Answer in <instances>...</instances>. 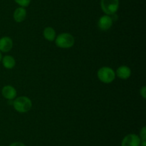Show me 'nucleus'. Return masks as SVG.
I'll return each instance as SVG.
<instances>
[{
	"instance_id": "13",
	"label": "nucleus",
	"mask_w": 146,
	"mask_h": 146,
	"mask_svg": "<svg viewBox=\"0 0 146 146\" xmlns=\"http://www.w3.org/2000/svg\"><path fill=\"white\" fill-rule=\"evenodd\" d=\"M17 4L21 7H27L31 3V0H14Z\"/></svg>"
},
{
	"instance_id": "19",
	"label": "nucleus",
	"mask_w": 146,
	"mask_h": 146,
	"mask_svg": "<svg viewBox=\"0 0 146 146\" xmlns=\"http://www.w3.org/2000/svg\"><path fill=\"white\" fill-rule=\"evenodd\" d=\"M0 146H4V145H0Z\"/></svg>"
},
{
	"instance_id": "11",
	"label": "nucleus",
	"mask_w": 146,
	"mask_h": 146,
	"mask_svg": "<svg viewBox=\"0 0 146 146\" xmlns=\"http://www.w3.org/2000/svg\"><path fill=\"white\" fill-rule=\"evenodd\" d=\"M1 62H2L3 66L8 70L13 69L16 65L15 59L11 55H5L4 57H2Z\"/></svg>"
},
{
	"instance_id": "1",
	"label": "nucleus",
	"mask_w": 146,
	"mask_h": 146,
	"mask_svg": "<svg viewBox=\"0 0 146 146\" xmlns=\"http://www.w3.org/2000/svg\"><path fill=\"white\" fill-rule=\"evenodd\" d=\"M12 104L16 111L20 113H25L31 110L32 107V102L29 97L21 96L14 99Z\"/></svg>"
},
{
	"instance_id": "3",
	"label": "nucleus",
	"mask_w": 146,
	"mask_h": 146,
	"mask_svg": "<svg viewBox=\"0 0 146 146\" xmlns=\"http://www.w3.org/2000/svg\"><path fill=\"white\" fill-rule=\"evenodd\" d=\"M98 80L106 84H109L114 81L115 78V72L109 67H102L97 72Z\"/></svg>"
},
{
	"instance_id": "4",
	"label": "nucleus",
	"mask_w": 146,
	"mask_h": 146,
	"mask_svg": "<svg viewBox=\"0 0 146 146\" xmlns=\"http://www.w3.org/2000/svg\"><path fill=\"white\" fill-rule=\"evenodd\" d=\"M101 7L106 15H113L119 9V0H101Z\"/></svg>"
},
{
	"instance_id": "10",
	"label": "nucleus",
	"mask_w": 146,
	"mask_h": 146,
	"mask_svg": "<svg viewBox=\"0 0 146 146\" xmlns=\"http://www.w3.org/2000/svg\"><path fill=\"white\" fill-rule=\"evenodd\" d=\"M13 18H14V20L16 22H22L27 18V10L24 7H18L14 11Z\"/></svg>"
},
{
	"instance_id": "9",
	"label": "nucleus",
	"mask_w": 146,
	"mask_h": 146,
	"mask_svg": "<svg viewBox=\"0 0 146 146\" xmlns=\"http://www.w3.org/2000/svg\"><path fill=\"white\" fill-rule=\"evenodd\" d=\"M131 75V70L126 65H121L116 70L115 76H118L121 80H127Z\"/></svg>"
},
{
	"instance_id": "8",
	"label": "nucleus",
	"mask_w": 146,
	"mask_h": 146,
	"mask_svg": "<svg viewBox=\"0 0 146 146\" xmlns=\"http://www.w3.org/2000/svg\"><path fill=\"white\" fill-rule=\"evenodd\" d=\"M13 47V41L9 37L0 38V52H9Z\"/></svg>"
},
{
	"instance_id": "6",
	"label": "nucleus",
	"mask_w": 146,
	"mask_h": 146,
	"mask_svg": "<svg viewBox=\"0 0 146 146\" xmlns=\"http://www.w3.org/2000/svg\"><path fill=\"white\" fill-rule=\"evenodd\" d=\"M113 19L109 15L102 16L100 17L98 21V27L100 29L103 31H106L108 30L113 25Z\"/></svg>"
},
{
	"instance_id": "2",
	"label": "nucleus",
	"mask_w": 146,
	"mask_h": 146,
	"mask_svg": "<svg viewBox=\"0 0 146 146\" xmlns=\"http://www.w3.org/2000/svg\"><path fill=\"white\" fill-rule=\"evenodd\" d=\"M75 39L72 34L69 33L64 32L58 34L55 39V44L59 48L68 49L74 45Z\"/></svg>"
},
{
	"instance_id": "18",
	"label": "nucleus",
	"mask_w": 146,
	"mask_h": 146,
	"mask_svg": "<svg viewBox=\"0 0 146 146\" xmlns=\"http://www.w3.org/2000/svg\"><path fill=\"white\" fill-rule=\"evenodd\" d=\"M1 59H2V55H1V52H0V62L1 61Z\"/></svg>"
},
{
	"instance_id": "7",
	"label": "nucleus",
	"mask_w": 146,
	"mask_h": 146,
	"mask_svg": "<svg viewBox=\"0 0 146 146\" xmlns=\"http://www.w3.org/2000/svg\"><path fill=\"white\" fill-rule=\"evenodd\" d=\"M1 94L4 98L9 100H11L16 98L17 92L16 89L13 86L6 85L1 90Z\"/></svg>"
},
{
	"instance_id": "14",
	"label": "nucleus",
	"mask_w": 146,
	"mask_h": 146,
	"mask_svg": "<svg viewBox=\"0 0 146 146\" xmlns=\"http://www.w3.org/2000/svg\"><path fill=\"white\" fill-rule=\"evenodd\" d=\"M140 138L141 140H146V127H142V129L141 130L140 132Z\"/></svg>"
},
{
	"instance_id": "12",
	"label": "nucleus",
	"mask_w": 146,
	"mask_h": 146,
	"mask_svg": "<svg viewBox=\"0 0 146 146\" xmlns=\"http://www.w3.org/2000/svg\"><path fill=\"white\" fill-rule=\"evenodd\" d=\"M43 35L47 41H54L56 39V31L53 27H47L44 29Z\"/></svg>"
},
{
	"instance_id": "17",
	"label": "nucleus",
	"mask_w": 146,
	"mask_h": 146,
	"mask_svg": "<svg viewBox=\"0 0 146 146\" xmlns=\"http://www.w3.org/2000/svg\"><path fill=\"white\" fill-rule=\"evenodd\" d=\"M140 146H146V140H141V145H140Z\"/></svg>"
},
{
	"instance_id": "5",
	"label": "nucleus",
	"mask_w": 146,
	"mask_h": 146,
	"mask_svg": "<svg viewBox=\"0 0 146 146\" xmlns=\"http://www.w3.org/2000/svg\"><path fill=\"white\" fill-rule=\"evenodd\" d=\"M141 140L136 134H128L124 137L121 142V146H140Z\"/></svg>"
},
{
	"instance_id": "15",
	"label": "nucleus",
	"mask_w": 146,
	"mask_h": 146,
	"mask_svg": "<svg viewBox=\"0 0 146 146\" xmlns=\"http://www.w3.org/2000/svg\"><path fill=\"white\" fill-rule=\"evenodd\" d=\"M140 93H141V95L142 96L144 99L146 98V87L145 86H143V87L141 89Z\"/></svg>"
},
{
	"instance_id": "16",
	"label": "nucleus",
	"mask_w": 146,
	"mask_h": 146,
	"mask_svg": "<svg viewBox=\"0 0 146 146\" xmlns=\"http://www.w3.org/2000/svg\"><path fill=\"white\" fill-rule=\"evenodd\" d=\"M9 146H26L24 143H20V142H15V143H13L10 145Z\"/></svg>"
}]
</instances>
